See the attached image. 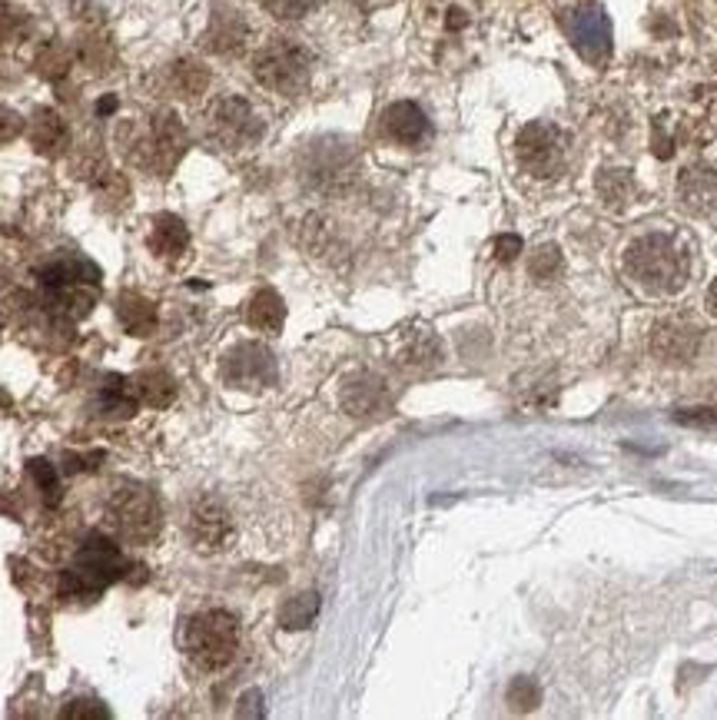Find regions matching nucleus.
Instances as JSON below:
<instances>
[{
  "label": "nucleus",
  "instance_id": "0eeeda50",
  "mask_svg": "<svg viewBox=\"0 0 717 720\" xmlns=\"http://www.w3.org/2000/svg\"><path fill=\"white\" fill-rule=\"evenodd\" d=\"M253 77L273 91V94H283V97H296L309 87L313 81V54L289 41V38H276L270 41L256 61H253Z\"/></svg>",
  "mask_w": 717,
  "mask_h": 720
},
{
  "label": "nucleus",
  "instance_id": "412c9836",
  "mask_svg": "<svg viewBox=\"0 0 717 720\" xmlns=\"http://www.w3.org/2000/svg\"><path fill=\"white\" fill-rule=\"evenodd\" d=\"M117 319L137 339L154 336V329H157V309H154V303H147L137 293H120L117 296Z\"/></svg>",
  "mask_w": 717,
  "mask_h": 720
},
{
  "label": "nucleus",
  "instance_id": "b1692460",
  "mask_svg": "<svg viewBox=\"0 0 717 720\" xmlns=\"http://www.w3.org/2000/svg\"><path fill=\"white\" fill-rule=\"evenodd\" d=\"M170 87L180 97H200L210 87V71L200 61H193V57L173 61L170 64Z\"/></svg>",
  "mask_w": 717,
  "mask_h": 720
},
{
  "label": "nucleus",
  "instance_id": "20e7f679",
  "mask_svg": "<svg viewBox=\"0 0 717 720\" xmlns=\"http://www.w3.org/2000/svg\"><path fill=\"white\" fill-rule=\"evenodd\" d=\"M124 134H130L127 140L130 157L147 173H157V177H170V170L187 153V130L173 110H157L140 127H130V130L124 127Z\"/></svg>",
  "mask_w": 717,
  "mask_h": 720
},
{
  "label": "nucleus",
  "instance_id": "a19ab883",
  "mask_svg": "<svg viewBox=\"0 0 717 720\" xmlns=\"http://www.w3.org/2000/svg\"><path fill=\"white\" fill-rule=\"evenodd\" d=\"M114 107H117V97H107L104 104H97V114H114Z\"/></svg>",
  "mask_w": 717,
  "mask_h": 720
},
{
  "label": "nucleus",
  "instance_id": "a878e982",
  "mask_svg": "<svg viewBox=\"0 0 717 720\" xmlns=\"http://www.w3.org/2000/svg\"><path fill=\"white\" fill-rule=\"evenodd\" d=\"M28 34H31V18L21 8L0 0V44H18Z\"/></svg>",
  "mask_w": 717,
  "mask_h": 720
},
{
  "label": "nucleus",
  "instance_id": "a211bd4d",
  "mask_svg": "<svg viewBox=\"0 0 717 720\" xmlns=\"http://www.w3.org/2000/svg\"><path fill=\"white\" fill-rule=\"evenodd\" d=\"M677 197L687 213H710L717 207V173L707 167H687L677 180Z\"/></svg>",
  "mask_w": 717,
  "mask_h": 720
},
{
  "label": "nucleus",
  "instance_id": "6e6552de",
  "mask_svg": "<svg viewBox=\"0 0 717 720\" xmlns=\"http://www.w3.org/2000/svg\"><path fill=\"white\" fill-rule=\"evenodd\" d=\"M518 167L535 180H551L565 170V134L551 124H528L515 140Z\"/></svg>",
  "mask_w": 717,
  "mask_h": 720
},
{
  "label": "nucleus",
  "instance_id": "9d476101",
  "mask_svg": "<svg viewBox=\"0 0 717 720\" xmlns=\"http://www.w3.org/2000/svg\"><path fill=\"white\" fill-rule=\"evenodd\" d=\"M187 534H190L197 551L217 554V551H226L233 544L236 528H233V518H230V511H226V505L220 498L200 495L187 511Z\"/></svg>",
  "mask_w": 717,
  "mask_h": 720
},
{
  "label": "nucleus",
  "instance_id": "423d86ee",
  "mask_svg": "<svg viewBox=\"0 0 717 720\" xmlns=\"http://www.w3.org/2000/svg\"><path fill=\"white\" fill-rule=\"evenodd\" d=\"M107 521L124 541L150 544L160 534L164 511H160L157 495L147 485L127 481V485H117L114 495L107 498Z\"/></svg>",
  "mask_w": 717,
  "mask_h": 720
},
{
  "label": "nucleus",
  "instance_id": "dca6fc26",
  "mask_svg": "<svg viewBox=\"0 0 717 720\" xmlns=\"http://www.w3.org/2000/svg\"><path fill=\"white\" fill-rule=\"evenodd\" d=\"M342 409L356 419L382 415L389 409V389L376 375H352L342 385Z\"/></svg>",
  "mask_w": 717,
  "mask_h": 720
},
{
  "label": "nucleus",
  "instance_id": "aec40b11",
  "mask_svg": "<svg viewBox=\"0 0 717 720\" xmlns=\"http://www.w3.org/2000/svg\"><path fill=\"white\" fill-rule=\"evenodd\" d=\"M150 250L167 260V263H177L187 250H190V230L180 216L173 213H160L154 220V230H150Z\"/></svg>",
  "mask_w": 717,
  "mask_h": 720
},
{
  "label": "nucleus",
  "instance_id": "7c9ffc66",
  "mask_svg": "<svg viewBox=\"0 0 717 720\" xmlns=\"http://www.w3.org/2000/svg\"><path fill=\"white\" fill-rule=\"evenodd\" d=\"M319 0H266V11L276 18V21H303Z\"/></svg>",
  "mask_w": 717,
  "mask_h": 720
},
{
  "label": "nucleus",
  "instance_id": "f257e3e1",
  "mask_svg": "<svg viewBox=\"0 0 717 720\" xmlns=\"http://www.w3.org/2000/svg\"><path fill=\"white\" fill-rule=\"evenodd\" d=\"M101 279H104L101 266L81 253H57L38 269L44 309H51L61 319H74V322L91 316L101 296Z\"/></svg>",
  "mask_w": 717,
  "mask_h": 720
},
{
  "label": "nucleus",
  "instance_id": "f3484780",
  "mask_svg": "<svg viewBox=\"0 0 717 720\" xmlns=\"http://www.w3.org/2000/svg\"><path fill=\"white\" fill-rule=\"evenodd\" d=\"M140 405L134 379L127 382L124 375H104L97 392H94V415L101 419H130Z\"/></svg>",
  "mask_w": 717,
  "mask_h": 720
},
{
  "label": "nucleus",
  "instance_id": "39448f33",
  "mask_svg": "<svg viewBox=\"0 0 717 720\" xmlns=\"http://www.w3.org/2000/svg\"><path fill=\"white\" fill-rule=\"evenodd\" d=\"M236 647H240V624L223 607L200 611L183 627V650L200 670L230 667L236 657Z\"/></svg>",
  "mask_w": 717,
  "mask_h": 720
},
{
  "label": "nucleus",
  "instance_id": "ea45409f",
  "mask_svg": "<svg viewBox=\"0 0 717 720\" xmlns=\"http://www.w3.org/2000/svg\"><path fill=\"white\" fill-rule=\"evenodd\" d=\"M707 313L717 319V279L710 283V289H707Z\"/></svg>",
  "mask_w": 717,
  "mask_h": 720
},
{
  "label": "nucleus",
  "instance_id": "f03ea898",
  "mask_svg": "<svg viewBox=\"0 0 717 720\" xmlns=\"http://www.w3.org/2000/svg\"><path fill=\"white\" fill-rule=\"evenodd\" d=\"M624 273L654 296H674L684 289L690 263L687 253L664 233H647L624 250Z\"/></svg>",
  "mask_w": 717,
  "mask_h": 720
},
{
  "label": "nucleus",
  "instance_id": "ddd939ff",
  "mask_svg": "<svg viewBox=\"0 0 717 720\" xmlns=\"http://www.w3.org/2000/svg\"><path fill=\"white\" fill-rule=\"evenodd\" d=\"M568 38L584 61L601 64L611 51V28L601 8H578L568 14Z\"/></svg>",
  "mask_w": 717,
  "mask_h": 720
},
{
  "label": "nucleus",
  "instance_id": "5701e85b",
  "mask_svg": "<svg viewBox=\"0 0 717 720\" xmlns=\"http://www.w3.org/2000/svg\"><path fill=\"white\" fill-rule=\"evenodd\" d=\"M134 385H137L140 402H147V405H154V409H167V405H173V399H177V382H173V375L164 372V369H147V372H140V375L134 379Z\"/></svg>",
  "mask_w": 717,
  "mask_h": 720
},
{
  "label": "nucleus",
  "instance_id": "1a4fd4ad",
  "mask_svg": "<svg viewBox=\"0 0 717 720\" xmlns=\"http://www.w3.org/2000/svg\"><path fill=\"white\" fill-rule=\"evenodd\" d=\"M210 137L226 150H246L260 144L263 120L243 97H223L210 110Z\"/></svg>",
  "mask_w": 717,
  "mask_h": 720
},
{
  "label": "nucleus",
  "instance_id": "6ab92c4d",
  "mask_svg": "<svg viewBox=\"0 0 717 720\" xmlns=\"http://www.w3.org/2000/svg\"><path fill=\"white\" fill-rule=\"evenodd\" d=\"M28 137H31V147L44 157H61L71 144V130H67L64 117L57 110H48V107L31 117Z\"/></svg>",
  "mask_w": 717,
  "mask_h": 720
},
{
  "label": "nucleus",
  "instance_id": "4468645a",
  "mask_svg": "<svg viewBox=\"0 0 717 720\" xmlns=\"http://www.w3.org/2000/svg\"><path fill=\"white\" fill-rule=\"evenodd\" d=\"M250 41V24L240 11L233 8H223L217 4L213 14H210V24H207V34H203V47L217 57H233L246 47Z\"/></svg>",
  "mask_w": 717,
  "mask_h": 720
},
{
  "label": "nucleus",
  "instance_id": "2f4dec72",
  "mask_svg": "<svg viewBox=\"0 0 717 720\" xmlns=\"http://www.w3.org/2000/svg\"><path fill=\"white\" fill-rule=\"evenodd\" d=\"M561 273V253L555 246H541L531 260V276L541 283H551Z\"/></svg>",
  "mask_w": 717,
  "mask_h": 720
},
{
  "label": "nucleus",
  "instance_id": "c9c22d12",
  "mask_svg": "<svg viewBox=\"0 0 717 720\" xmlns=\"http://www.w3.org/2000/svg\"><path fill=\"white\" fill-rule=\"evenodd\" d=\"M61 717H110V710L107 707H101L97 700H71L64 710H61Z\"/></svg>",
  "mask_w": 717,
  "mask_h": 720
},
{
  "label": "nucleus",
  "instance_id": "f704fd0d",
  "mask_svg": "<svg viewBox=\"0 0 717 720\" xmlns=\"http://www.w3.org/2000/svg\"><path fill=\"white\" fill-rule=\"evenodd\" d=\"M21 130H24V120H21L11 107H0V147L11 144V140H18Z\"/></svg>",
  "mask_w": 717,
  "mask_h": 720
},
{
  "label": "nucleus",
  "instance_id": "4c0bfd02",
  "mask_svg": "<svg viewBox=\"0 0 717 720\" xmlns=\"http://www.w3.org/2000/svg\"><path fill=\"white\" fill-rule=\"evenodd\" d=\"M518 253H521V240H518V236H498V240H495V256H498L502 263L515 260Z\"/></svg>",
  "mask_w": 717,
  "mask_h": 720
},
{
  "label": "nucleus",
  "instance_id": "7ed1b4c3",
  "mask_svg": "<svg viewBox=\"0 0 717 720\" xmlns=\"http://www.w3.org/2000/svg\"><path fill=\"white\" fill-rule=\"evenodd\" d=\"M127 571V558L120 544L107 534H87L74 551L71 568L61 574V597L67 601H94Z\"/></svg>",
  "mask_w": 717,
  "mask_h": 720
},
{
  "label": "nucleus",
  "instance_id": "2eb2a0df",
  "mask_svg": "<svg viewBox=\"0 0 717 720\" xmlns=\"http://www.w3.org/2000/svg\"><path fill=\"white\" fill-rule=\"evenodd\" d=\"M382 130H386L389 140H396V144H402V147H422V144L432 137L429 117H425L422 107L412 104V100L392 104V107L382 114Z\"/></svg>",
  "mask_w": 717,
  "mask_h": 720
},
{
  "label": "nucleus",
  "instance_id": "e433bc0d",
  "mask_svg": "<svg viewBox=\"0 0 717 720\" xmlns=\"http://www.w3.org/2000/svg\"><path fill=\"white\" fill-rule=\"evenodd\" d=\"M240 717H263V693L260 690H246L240 697V707H236Z\"/></svg>",
  "mask_w": 717,
  "mask_h": 720
},
{
  "label": "nucleus",
  "instance_id": "c756f323",
  "mask_svg": "<svg viewBox=\"0 0 717 720\" xmlns=\"http://www.w3.org/2000/svg\"><path fill=\"white\" fill-rule=\"evenodd\" d=\"M81 61L91 67V71H107L110 64V44L101 38V34H87L81 41Z\"/></svg>",
  "mask_w": 717,
  "mask_h": 720
},
{
  "label": "nucleus",
  "instance_id": "4be33fe9",
  "mask_svg": "<svg viewBox=\"0 0 717 720\" xmlns=\"http://www.w3.org/2000/svg\"><path fill=\"white\" fill-rule=\"evenodd\" d=\"M246 322L253 329H260V332H270V336L280 332L283 322H286V306L280 299V293L276 289H260L246 306Z\"/></svg>",
  "mask_w": 717,
  "mask_h": 720
},
{
  "label": "nucleus",
  "instance_id": "cd10ccee",
  "mask_svg": "<svg viewBox=\"0 0 717 720\" xmlns=\"http://www.w3.org/2000/svg\"><path fill=\"white\" fill-rule=\"evenodd\" d=\"M28 472H31V478L38 481V488H41V495H44V505H61V475H57V468L51 465V462H44V458H34L31 465H28Z\"/></svg>",
  "mask_w": 717,
  "mask_h": 720
},
{
  "label": "nucleus",
  "instance_id": "f8f14e48",
  "mask_svg": "<svg viewBox=\"0 0 717 720\" xmlns=\"http://www.w3.org/2000/svg\"><path fill=\"white\" fill-rule=\"evenodd\" d=\"M223 379L233 389L260 392L276 382V356L263 342H240L223 359Z\"/></svg>",
  "mask_w": 717,
  "mask_h": 720
},
{
  "label": "nucleus",
  "instance_id": "393cba45",
  "mask_svg": "<svg viewBox=\"0 0 717 720\" xmlns=\"http://www.w3.org/2000/svg\"><path fill=\"white\" fill-rule=\"evenodd\" d=\"M316 614H319V594L306 591V594L286 601V607L280 611V624L286 631H303V627H309L316 621Z\"/></svg>",
  "mask_w": 717,
  "mask_h": 720
},
{
  "label": "nucleus",
  "instance_id": "9b49d317",
  "mask_svg": "<svg viewBox=\"0 0 717 720\" xmlns=\"http://www.w3.org/2000/svg\"><path fill=\"white\" fill-rule=\"evenodd\" d=\"M700 342H704V329L690 316H681V313L657 319L651 329V352L664 366L694 362V356L700 352Z\"/></svg>",
  "mask_w": 717,
  "mask_h": 720
},
{
  "label": "nucleus",
  "instance_id": "473e14b6",
  "mask_svg": "<svg viewBox=\"0 0 717 720\" xmlns=\"http://www.w3.org/2000/svg\"><path fill=\"white\" fill-rule=\"evenodd\" d=\"M508 703L515 710H531L538 703V684L531 677H515L508 684Z\"/></svg>",
  "mask_w": 717,
  "mask_h": 720
},
{
  "label": "nucleus",
  "instance_id": "c85d7f7f",
  "mask_svg": "<svg viewBox=\"0 0 717 720\" xmlns=\"http://www.w3.org/2000/svg\"><path fill=\"white\" fill-rule=\"evenodd\" d=\"M71 71V54L64 44H48L41 54H38V74L48 77V81H64Z\"/></svg>",
  "mask_w": 717,
  "mask_h": 720
},
{
  "label": "nucleus",
  "instance_id": "72a5a7b5",
  "mask_svg": "<svg viewBox=\"0 0 717 720\" xmlns=\"http://www.w3.org/2000/svg\"><path fill=\"white\" fill-rule=\"evenodd\" d=\"M674 422L690 428H717V409H677Z\"/></svg>",
  "mask_w": 717,
  "mask_h": 720
},
{
  "label": "nucleus",
  "instance_id": "58836bf2",
  "mask_svg": "<svg viewBox=\"0 0 717 720\" xmlns=\"http://www.w3.org/2000/svg\"><path fill=\"white\" fill-rule=\"evenodd\" d=\"M101 462H104L101 452H94V455H67V468H71V472H91V468H97Z\"/></svg>",
  "mask_w": 717,
  "mask_h": 720
},
{
  "label": "nucleus",
  "instance_id": "bb28decb",
  "mask_svg": "<svg viewBox=\"0 0 717 720\" xmlns=\"http://www.w3.org/2000/svg\"><path fill=\"white\" fill-rule=\"evenodd\" d=\"M598 190H601V200L608 207H624L628 197L634 193V183L624 170H604L601 180H598Z\"/></svg>",
  "mask_w": 717,
  "mask_h": 720
}]
</instances>
